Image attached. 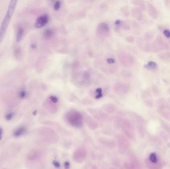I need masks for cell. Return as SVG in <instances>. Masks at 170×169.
<instances>
[{"instance_id":"10","label":"cell","mask_w":170,"mask_h":169,"mask_svg":"<svg viewBox=\"0 0 170 169\" xmlns=\"http://www.w3.org/2000/svg\"><path fill=\"white\" fill-rule=\"evenodd\" d=\"M24 34V29L22 27H19L18 28L16 32V41L18 43L20 42L22 40V36Z\"/></svg>"},{"instance_id":"3","label":"cell","mask_w":170,"mask_h":169,"mask_svg":"<svg viewBox=\"0 0 170 169\" xmlns=\"http://www.w3.org/2000/svg\"><path fill=\"white\" fill-rule=\"evenodd\" d=\"M147 165L150 169H161L162 166L159 163V158L155 153H151L149 155Z\"/></svg>"},{"instance_id":"18","label":"cell","mask_w":170,"mask_h":169,"mask_svg":"<svg viewBox=\"0 0 170 169\" xmlns=\"http://www.w3.org/2000/svg\"><path fill=\"white\" fill-rule=\"evenodd\" d=\"M20 98H23L24 97L26 96V92L24 91H20Z\"/></svg>"},{"instance_id":"7","label":"cell","mask_w":170,"mask_h":169,"mask_svg":"<svg viewBox=\"0 0 170 169\" xmlns=\"http://www.w3.org/2000/svg\"><path fill=\"white\" fill-rule=\"evenodd\" d=\"M26 132V128L25 126H19L18 128H16V130H14L13 135L14 137L18 138L19 136L23 135Z\"/></svg>"},{"instance_id":"16","label":"cell","mask_w":170,"mask_h":169,"mask_svg":"<svg viewBox=\"0 0 170 169\" xmlns=\"http://www.w3.org/2000/svg\"><path fill=\"white\" fill-rule=\"evenodd\" d=\"M14 116V113H9L8 114H7L6 116H5V118H6V120H7V121H10V120H12Z\"/></svg>"},{"instance_id":"13","label":"cell","mask_w":170,"mask_h":169,"mask_svg":"<svg viewBox=\"0 0 170 169\" xmlns=\"http://www.w3.org/2000/svg\"><path fill=\"white\" fill-rule=\"evenodd\" d=\"M154 33L152 31H149L145 34V38L147 41H150L154 37Z\"/></svg>"},{"instance_id":"1","label":"cell","mask_w":170,"mask_h":169,"mask_svg":"<svg viewBox=\"0 0 170 169\" xmlns=\"http://www.w3.org/2000/svg\"><path fill=\"white\" fill-rule=\"evenodd\" d=\"M16 3L17 1L16 0H12L10 2L9 6L8 7V10L7 11L6 15L3 20L0 28V42L3 41L6 34V31L7 29L9 24L12 18L14 11L16 9Z\"/></svg>"},{"instance_id":"17","label":"cell","mask_w":170,"mask_h":169,"mask_svg":"<svg viewBox=\"0 0 170 169\" xmlns=\"http://www.w3.org/2000/svg\"><path fill=\"white\" fill-rule=\"evenodd\" d=\"M60 7V3L59 1H57L54 4V9L55 10H57L59 9V8Z\"/></svg>"},{"instance_id":"14","label":"cell","mask_w":170,"mask_h":169,"mask_svg":"<svg viewBox=\"0 0 170 169\" xmlns=\"http://www.w3.org/2000/svg\"><path fill=\"white\" fill-rule=\"evenodd\" d=\"M53 31L51 29L46 30L44 32V36L46 37H49L53 35Z\"/></svg>"},{"instance_id":"4","label":"cell","mask_w":170,"mask_h":169,"mask_svg":"<svg viewBox=\"0 0 170 169\" xmlns=\"http://www.w3.org/2000/svg\"><path fill=\"white\" fill-rule=\"evenodd\" d=\"M48 16L46 14H43L38 17L36 20V23H35V27L38 28L43 27L44 26H45L46 24L48 22Z\"/></svg>"},{"instance_id":"5","label":"cell","mask_w":170,"mask_h":169,"mask_svg":"<svg viewBox=\"0 0 170 169\" xmlns=\"http://www.w3.org/2000/svg\"><path fill=\"white\" fill-rule=\"evenodd\" d=\"M86 155V152L84 149L81 148L75 152L74 155V159L77 162L83 161Z\"/></svg>"},{"instance_id":"8","label":"cell","mask_w":170,"mask_h":169,"mask_svg":"<svg viewBox=\"0 0 170 169\" xmlns=\"http://www.w3.org/2000/svg\"><path fill=\"white\" fill-rule=\"evenodd\" d=\"M159 28L162 31L163 34L165 37L167 38L170 44V29L168 28H164L163 26H159Z\"/></svg>"},{"instance_id":"19","label":"cell","mask_w":170,"mask_h":169,"mask_svg":"<svg viewBox=\"0 0 170 169\" xmlns=\"http://www.w3.org/2000/svg\"><path fill=\"white\" fill-rule=\"evenodd\" d=\"M2 136H3V129L2 128H0V141L2 139Z\"/></svg>"},{"instance_id":"15","label":"cell","mask_w":170,"mask_h":169,"mask_svg":"<svg viewBox=\"0 0 170 169\" xmlns=\"http://www.w3.org/2000/svg\"><path fill=\"white\" fill-rule=\"evenodd\" d=\"M14 54H15V56L16 58H18V57H20V56H22V51L19 47H18V48H16L14 51Z\"/></svg>"},{"instance_id":"2","label":"cell","mask_w":170,"mask_h":169,"mask_svg":"<svg viewBox=\"0 0 170 169\" xmlns=\"http://www.w3.org/2000/svg\"><path fill=\"white\" fill-rule=\"evenodd\" d=\"M66 118L69 124L75 127H80L83 125V120L81 114L76 111H71L66 114Z\"/></svg>"},{"instance_id":"9","label":"cell","mask_w":170,"mask_h":169,"mask_svg":"<svg viewBox=\"0 0 170 169\" xmlns=\"http://www.w3.org/2000/svg\"><path fill=\"white\" fill-rule=\"evenodd\" d=\"M127 169H138V164L137 163L136 160L131 159L130 161L127 163L126 164Z\"/></svg>"},{"instance_id":"11","label":"cell","mask_w":170,"mask_h":169,"mask_svg":"<svg viewBox=\"0 0 170 169\" xmlns=\"http://www.w3.org/2000/svg\"><path fill=\"white\" fill-rule=\"evenodd\" d=\"M158 57L161 60L166 61L170 58V52H165L159 54Z\"/></svg>"},{"instance_id":"12","label":"cell","mask_w":170,"mask_h":169,"mask_svg":"<svg viewBox=\"0 0 170 169\" xmlns=\"http://www.w3.org/2000/svg\"><path fill=\"white\" fill-rule=\"evenodd\" d=\"M145 68L149 69L150 70H155L156 69H157L158 66L155 62L151 61L148 63L147 65L145 66Z\"/></svg>"},{"instance_id":"6","label":"cell","mask_w":170,"mask_h":169,"mask_svg":"<svg viewBox=\"0 0 170 169\" xmlns=\"http://www.w3.org/2000/svg\"><path fill=\"white\" fill-rule=\"evenodd\" d=\"M147 10L151 18L153 19H157L158 18V12L156 9L151 4H148L147 7Z\"/></svg>"}]
</instances>
